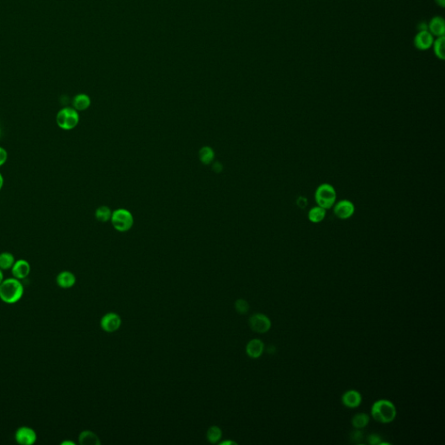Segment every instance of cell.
I'll return each mask as SVG.
<instances>
[{
	"instance_id": "obj_34",
	"label": "cell",
	"mask_w": 445,
	"mask_h": 445,
	"mask_svg": "<svg viewBox=\"0 0 445 445\" xmlns=\"http://www.w3.org/2000/svg\"><path fill=\"white\" fill-rule=\"evenodd\" d=\"M62 445H75L74 442L71 441H64L61 443Z\"/></svg>"
},
{
	"instance_id": "obj_12",
	"label": "cell",
	"mask_w": 445,
	"mask_h": 445,
	"mask_svg": "<svg viewBox=\"0 0 445 445\" xmlns=\"http://www.w3.org/2000/svg\"><path fill=\"white\" fill-rule=\"evenodd\" d=\"M362 395L356 390L344 392L342 396V404L347 408H358L362 404Z\"/></svg>"
},
{
	"instance_id": "obj_5",
	"label": "cell",
	"mask_w": 445,
	"mask_h": 445,
	"mask_svg": "<svg viewBox=\"0 0 445 445\" xmlns=\"http://www.w3.org/2000/svg\"><path fill=\"white\" fill-rule=\"evenodd\" d=\"M111 223L114 229L120 232H125L132 229L134 223V219L131 211L126 209H118L112 212Z\"/></svg>"
},
{
	"instance_id": "obj_2",
	"label": "cell",
	"mask_w": 445,
	"mask_h": 445,
	"mask_svg": "<svg viewBox=\"0 0 445 445\" xmlns=\"http://www.w3.org/2000/svg\"><path fill=\"white\" fill-rule=\"evenodd\" d=\"M371 416L381 424L392 423L396 418V406L389 400H378L371 407Z\"/></svg>"
},
{
	"instance_id": "obj_6",
	"label": "cell",
	"mask_w": 445,
	"mask_h": 445,
	"mask_svg": "<svg viewBox=\"0 0 445 445\" xmlns=\"http://www.w3.org/2000/svg\"><path fill=\"white\" fill-rule=\"evenodd\" d=\"M249 326L254 332L264 334L271 330L272 321L264 314L255 313L249 318Z\"/></svg>"
},
{
	"instance_id": "obj_20",
	"label": "cell",
	"mask_w": 445,
	"mask_h": 445,
	"mask_svg": "<svg viewBox=\"0 0 445 445\" xmlns=\"http://www.w3.org/2000/svg\"><path fill=\"white\" fill-rule=\"evenodd\" d=\"M370 416L366 413H358L351 419V425L355 429H363L369 425Z\"/></svg>"
},
{
	"instance_id": "obj_28",
	"label": "cell",
	"mask_w": 445,
	"mask_h": 445,
	"mask_svg": "<svg viewBox=\"0 0 445 445\" xmlns=\"http://www.w3.org/2000/svg\"><path fill=\"white\" fill-rule=\"evenodd\" d=\"M8 159V153L5 149L3 148L0 146V167L3 166V165L6 163V161Z\"/></svg>"
},
{
	"instance_id": "obj_33",
	"label": "cell",
	"mask_w": 445,
	"mask_h": 445,
	"mask_svg": "<svg viewBox=\"0 0 445 445\" xmlns=\"http://www.w3.org/2000/svg\"><path fill=\"white\" fill-rule=\"evenodd\" d=\"M267 351H268L270 354H273V353L276 351V348L272 345V346L269 347V349L267 350Z\"/></svg>"
},
{
	"instance_id": "obj_1",
	"label": "cell",
	"mask_w": 445,
	"mask_h": 445,
	"mask_svg": "<svg viewBox=\"0 0 445 445\" xmlns=\"http://www.w3.org/2000/svg\"><path fill=\"white\" fill-rule=\"evenodd\" d=\"M25 293L22 282L15 277L4 279L0 284V300L7 305H14L20 301Z\"/></svg>"
},
{
	"instance_id": "obj_26",
	"label": "cell",
	"mask_w": 445,
	"mask_h": 445,
	"mask_svg": "<svg viewBox=\"0 0 445 445\" xmlns=\"http://www.w3.org/2000/svg\"><path fill=\"white\" fill-rule=\"evenodd\" d=\"M363 439V433L359 429H356L350 434V441L354 444H359Z\"/></svg>"
},
{
	"instance_id": "obj_24",
	"label": "cell",
	"mask_w": 445,
	"mask_h": 445,
	"mask_svg": "<svg viewBox=\"0 0 445 445\" xmlns=\"http://www.w3.org/2000/svg\"><path fill=\"white\" fill-rule=\"evenodd\" d=\"M111 215H112V211H111V209L109 207L105 206V205L99 207L96 210V219L99 222H108L109 220H111Z\"/></svg>"
},
{
	"instance_id": "obj_19",
	"label": "cell",
	"mask_w": 445,
	"mask_h": 445,
	"mask_svg": "<svg viewBox=\"0 0 445 445\" xmlns=\"http://www.w3.org/2000/svg\"><path fill=\"white\" fill-rule=\"evenodd\" d=\"M445 36L437 37L436 39H434V42H433V51H434L435 56L440 60L445 59Z\"/></svg>"
},
{
	"instance_id": "obj_35",
	"label": "cell",
	"mask_w": 445,
	"mask_h": 445,
	"mask_svg": "<svg viewBox=\"0 0 445 445\" xmlns=\"http://www.w3.org/2000/svg\"><path fill=\"white\" fill-rule=\"evenodd\" d=\"M4 279V273H3V271L0 269V284L3 282Z\"/></svg>"
},
{
	"instance_id": "obj_31",
	"label": "cell",
	"mask_w": 445,
	"mask_h": 445,
	"mask_svg": "<svg viewBox=\"0 0 445 445\" xmlns=\"http://www.w3.org/2000/svg\"><path fill=\"white\" fill-rule=\"evenodd\" d=\"M219 444L220 445H238V444H237L236 442L231 441V440H230V441L220 442V443H219Z\"/></svg>"
},
{
	"instance_id": "obj_4",
	"label": "cell",
	"mask_w": 445,
	"mask_h": 445,
	"mask_svg": "<svg viewBox=\"0 0 445 445\" xmlns=\"http://www.w3.org/2000/svg\"><path fill=\"white\" fill-rule=\"evenodd\" d=\"M56 123L58 127L65 131L74 129L79 123V111L73 107L62 108L56 116Z\"/></svg>"
},
{
	"instance_id": "obj_30",
	"label": "cell",
	"mask_w": 445,
	"mask_h": 445,
	"mask_svg": "<svg viewBox=\"0 0 445 445\" xmlns=\"http://www.w3.org/2000/svg\"><path fill=\"white\" fill-rule=\"evenodd\" d=\"M435 3L440 6L441 8H445V0H435Z\"/></svg>"
},
{
	"instance_id": "obj_18",
	"label": "cell",
	"mask_w": 445,
	"mask_h": 445,
	"mask_svg": "<svg viewBox=\"0 0 445 445\" xmlns=\"http://www.w3.org/2000/svg\"><path fill=\"white\" fill-rule=\"evenodd\" d=\"M325 209L318 206V205L311 208L308 212V219L309 222H313V223L321 222L322 221H324V219H325Z\"/></svg>"
},
{
	"instance_id": "obj_14",
	"label": "cell",
	"mask_w": 445,
	"mask_h": 445,
	"mask_svg": "<svg viewBox=\"0 0 445 445\" xmlns=\"http://www.w3.org/2000/svg\"><path fill=\"white\" fill-rule=\"evenodd\" d=\"M428 31L434 37H443L445 34V22L444 17H433L428 23Z\"/></svg>"
},
{
	"instance_id": "obj_10",
	"label": "cell",
	"mask_w": 445,
	"mask_h": 445,
	"mask_svg": "<svg viewBox=\"0 0 445 445\" xmlns=\"http://www.w3.org/2000/svg\"><path fill=\"white\" fill-rule=\"evenodd\" d=\"M434 36L428 30L419 31L414 37V46L419 51H428L432 47Z\"/></svg>"
},
{
	"instance_id": "obj_36",
	"label": "cell",
	"mask_w": 445,
	"mask_h": 445,
	"mask_svg": "<svg viewBox=\"0 0 445 445\" xmlns=\"http://www.w3.org/2000/svg\"><path fill=\"white\" fill-rule=\"evenodd\" d=\"M0 134H1V129H0Z\"/></svg>"
},
{
	"instance_id": "obj_27",
	"label": "cell",
	"mask_w": 445,
	"mask_h": 445,
	"mask_svg": "<svg viewBox=\"0 0 445 445\" xmlns=\"http://www.w3.org/2000/svg\"><path fill=\"white\" fill-rule=\"evenodd\" d=\"M367 442H368L369 445H379L382 443V438H381L378 434L372 433L371 435H369V437L367 438Z\"/></svg>"
},
{
	"instance_id": "obj_29",
	"label": "cell",
	"mask_w": 445,
	"mask_h": 445,
	"mask_svg": "<svg viewBox=\"0 0 445 445\" xmlns=\"http://www.w3.org/2000/svg\"><path fill=\"white\" fill-rule=\"evenodd\" d=\"M212 168H213L216 172H221L222 170V166L220 163H216Z\"/></svg>"
},
{
	"instance_id": "obj_22",
	"label": "cell",
	"mask_w": 445,
	"mask_h": 445,
	"mask_svg": "<svg viewBox=\"0 0 445 445\" xmlns=\"http://www.w3.org/2000/svg\"><path fill=\"white\" fill-rule=\"evenodd\" d=\"M198 156L204 165H210V163L214 160V151L209 146H204L203 148L200 149Z\"/></svg>"
},
{
	"instance_id": "obj_21",
	"label": "cell",
	"mask_w": 445,
	"mask_h": 445,
	"mask_svg": "<svg viewBox=\"0 0 445 445\" xmlns=\"http://www.w3.org/2000/svg\"><path fill=\"white\" fill-rule=\"evenodd\" d=\"M15 261V257L11 252H4L0 253V269L2 271L11 270Z\"/></svg>"
},
{
	"instance_id": "obj_15",
	"label": "cell",
	"mask_w": 445,
	"mask_h": 445,
	"mask_svg": "<svg viewBox=\"0 0 445 445\" xmlns=\"http://www.w3.org/2000/svg\"><path fill=\"white\" fill-rule=\"evenodd\" d=\"M77 282L76 276L71 272L63 271L56 276V283L58 287L62 289L72 288Z\"/></svg>"
},
{
	"instance_id": "obj_16",
	"label": "cell",
	"mask_w": 445,
	"mask_h": 445,
	"mask_svg": "<svg viewBox=\"0 0 445 445\" xmlns=\"http://www.w3.org/2000/svg\"><path fill=\"white\" fill-rule=\"evenodd\" d=\"M91 105V99L89 96L84 93H80L75 96L72 100V107L76 111H86Z\"/></svg>"
},
{
	"instance_id": "obj_32",
	"label": "cell",
	"mask_w": 445,
	"mask_h": 445,
	"mask_svg": "<svg viewBox=\"0 0 445 445\" xmlns=\"http://www.w3.org/2000/svg\"><path fill=\"white\" fill-rule=\"evenodd\" d=\"M3 186H4V177L2 176V174L0 173V190H2Z\"/></svg>"
},
{
	"instance_id": "obj_9",
	"label": "cell",
	"mask_w": 445,
	"mask_h": 445,
	"mask_svg": "<svg viewBox=\"0 0 445 445\" xmlns=\"http://www.w3.org/2000/svg\"><path fill=\"white\" fill-rule=\"evenodd\" d=\"M122 324L121 318L117 313L109 312L105 314L103 318H101L100 326L102 330L108 333H112L119 330Z\"/></svg>"
},
{
	"instance_id": "obj_7",
	"label": "cell",
	"mask_w": 445,
	"mask_h": 445,
	"mask_svg": "<svg viewBox=\"0 0 445 445\" xmlns=\"http://www.w3.org/2000/svg\"><path fill=\"white\" fill-rule=\"evenodd\" d=\"M14 438L18 445H33L37 442V435L33 428L21 426L15 431Z\"/></svg>"
},
{
	"instance_id": "obj_3",
	"label": "cell",
	"mask_w": 445,
	"mask_h": 445,
	"mask_svg": "<svg viewBox=\"0 0 445 445\" xmlns=\"http://www.w3.org/2000/svg\"><path fill=\"white\" fill-rule=\"evenodd\" d=\"M315 200L318 206L329 210L336 203L337 191L330 184H322L315 191Z\"/></svg>"
},
{
	"instance_id": "obj_23",
	"label": "cell",
	"mask_w": 445,
	"mask_h": 445,
	"mask_svg": "<svg viewBox=\"0 0 445 445\" xmlns=\"http://www.w3.org/2000/svg\"><path fill=\"white\" fill-rule=\"evenodd\" d=\"M222 429H220L219 426H216V425L210 426L207 430V440L209 441V443L213 444V445L218 444L219 443V440L222 438Z\"/></svg>"
},
{
	"instance_id": "obj_13",
	"label": "cell",
	"mask_w": 445,
	"mask_h": 445,
	"mask_svg": "<svg viewBox=\"0 0 445 445\" xmlns=\"http://www.w3.org/2000/svg\"><path fill=\"white\" fill-rule=\"evenodd\" d=\"M245 351H246L248 357H250L251 359H259L264 353V342L257 338L252 339L250 342H248L246 348H245Z\"/></svg>"
},
{
	"instance_id": "obj_17",
	"label": "cell",
	"mask_w": 445,
	"mask_h": 445,
	"mask_svg": "<svg viewBox=\"0 0 445 445\" xmlns=\"http://www.w3.org/2000/svg\"><path fill=\"white\" fill-rule=\"evenodd\" d=\"M79 444L81 445H99L101 442L95 433L91 430H83L79 434Z\"/></svg>"
},
{
	"instance_id": "obj_25",
	"label": "cell",
	"mask_w": 445,
	"mask_h": 445,
	"mask_svg": "<svg viewBox=\"0 0 445 445\" xmlns=\"http://www.w3.org/2000/svg\"><path fill=\"white\" fill-rule=\"evenodd\" d=\"M235 309L237 312L240 315H245L250 309V305L244 299H238L235 303Z\"/></svg>"
},
{
	"instance_id": "obj_11",
	"label": "cell",
	"mask_w": 445,
	"mask_h": 445,
	"mask_svg": "<svg viewBox=\"0 0 445 445\" xmlns=\"http://www.w3.org/2000/svg\"><path fill=\"white\" fill-rule=\"evenodd\" d=\"M13 277L23 280L29 276L31 273V264L27 260L18 259L15 261L11 269Z\"/></svg>"
},
{
	"instance_id": "obj_8",
	"label": "cell",
	"mask_w": 445,
	"mask_h": 445,
	"mask_svg": "<svg viewBox=\"0 0 445 445\" xmlns=\"http://www.w3.org/2000/svg\"><path fill=\"white\" fill-rule=\"evenodd\" d=\"M355 210L356 208L354 204L348 199H343L339 202L335 203L333 205L334 214L341 220L350 219L354 215Z\"/></svg>"
}]
</instances>
